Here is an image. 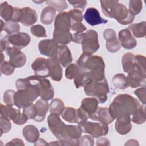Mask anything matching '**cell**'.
Returning <instances> with one entry per match:
<instances>
[{
	"label": "cell",
	"mask_w": 146,
	"mask_h": 146,
	"mask_svg": "<svg viewBox=\"0 0 146 146\" xmlns=\"http://www.w3.org/2000/svg\"><path fill=\"white\" fill-rule=\"evenodd\" d=\"M77 66L89 82L99 81L105 78V64L101 56L83 53L77 60Z\"/></svg>",
	"instance_id": "cell-1"
},
{
	"label": "cell",
	"mask_w": 146,
	"mask_h": 146,
	"mask_svg": "<svg viewBox=\"0 0 146 146\" xmlns=\"http://www.w3.org/2000/svg\"><path fill=\"white\" fill-rule=\"evenodd\" d=\"M136 98L127 94H119L113 100L109 111L112 117L116 119L124 115H131L140 107Z\"/></svg>",
	"instance_id": "cell-2"
},
{
	"label": "cell",
	"mask_w": 146,
	"mask_h": 146,
	"mask_svg": "<svg viewBox=\"0 0 146 146\" xmlns=\"http://www.w3.org/2000/svg\"><path fill=\"white\" fill-rule=\"evenodd\" d=\"M102 11L107 17L115 19L121 25L133 22L135 17L130 14L127 7L117 1H100Z\"/></svg>",
	"instance_id": "cell-3"
},
{
	"label": "cell",
	"mask_w": 146,
	"mask_h": 146,
	"mask_svg": "<svg viewBox=\"0 0 146 146\" xmlns=\"http://www.w3.org/2000/svg\"><path fill=\"white\" fill-rule=\"evenodd\" d=\"M72 41L82 44L83 53L92 54L99 48L98 35L94 30H89L85 33H74Z\"/></svg>",
	"instance_id": "cell-4"
},
{
	"label": "cell",
	"mask_w": 146,
	"mask_h": 146,
	"mask_svg": "<svg viewBox=\"0 0 146 146\" xmlns=\"http://www.w3.org/2000/svg\"><path fill=\"white\" fill-rule=\"evenodd\" d=\"M86 95L95 98L99 103H104L107 100V94L109 92V86L106 78L101 80H91L84 86Z\"/></svg>",
	"instance_id": "cell-5"
},
{
	"label": "cell",
	"mask_w": 146,
	"mask_h": 146,
	"mask_svg": "<svg viewBox=\"0 0 146 146\" xmlns=\"http://www.w3.org/2000/svg\"><path fill=\"white\" fill-rule=\"evenodd\" d=\"M82 133V129L79 125L65 124L58 141L61 145H79V139Z\"/></svg>",
	"instance_id": "cell-6"
},
{
	"label": "cell",
	"mask_w": 146,
	"mask_h": 146,
	"mask_svg": "<svg viewBox=\"0 0 146 146\" xmlns=\"http://www.w3.org/2000/svg\"><path fill=\"white\" fill-rule=\"evenodd\" d=\"M83 133H88L92 137L98 138L102 136H106L108 132V124L102 123H94L86 121L80 125Z\"/></svg>",
	"instance_id": "cell-7"
},
{
	"label": "cell",
	"mask_w": 146,
	"mask_h": 146,
	"mask_svg": "<svg viewBox=\"0 0 146 146\" xmlns=\"http://www.w3.org/2000/svg\"><path fill=\"white\" fill-rule=\"evenodd\" d=\"M9 44H11L13 47L21 50L26 47L30 42V35L24 32H19L13 35H7L5 36Z\"/></svg>",
	"instance_id": "cell-8"
},
{
	"label": "cell",
	"mask_w": 146,
	"mask_h": 146,
	"mask_svg": "<svg viewBox=\"0 0 146 146\" xmlns=\"http://www.w3.org/2000/svg\"><path fill=\"white\" fill-rule=\"evenodd\" d=\"M59 45L54 39H43L38 44V48L42 55L52 58L58 56Z\"/></svg>",
	"instance_id": "cell-9"
},
{
	"label": "cell",
	"mask_w": 146,
	"mask_h": 146,
	"mask_svg": "<svg viewBox=\"0 0 146 146\" xmlns=\"http://www.w3.org/2000/svg\"><path fill=\"white\" fill-rule=\"evenodd\" d=\"M9 57V62L15 68L23 67L26 62V56L20 50L13 47H9L6 50Z\"/></svg>",
	"instance_id": "cell-10"
},
{
	"label": "cell",
	"mask_w": 146,
	"mask_h": 146,
	"mask_svg": "<svg viewBox=\"0 0 146 146\" xmlns=\"http://www.w3.org/2000/svg\"><path fill=\"white\" fill-rule=\"evenodd\" d=\"M48 126L52 134L58 140L60 137L65 124L62 121L59 115L51 113L47 118Z\"/></svg>",
	"instance_id": "cell-11"
},
{
	"label": "cell",
	"mask_w": 146,
	"mask_h": 146,
	"mask_svg": "<svg viewBox=\"0 0 146 146\" xmlns=\"http://www.w3.org/2000/svg\"><path fill=\"white\" fill-rule=\"evenodd\" d=\"M47 62L50 76L54 81H60L63 76V70L58 56L49 58Z\"/></svg>",
	"instance_id": "cell-12"
},
{
	"label": "cell",
	"mask_w": 146,
	"mask_h": 146,
	"mask_svg": "<svg viewBox=\"0 0 146 146\" xmlns=\"http://www.w3.org/2000/svg\"><path fill=\"white\" fill-rule=\"evenodd\" d=\"M35 75L42 78H47L50 76L49 68L47 59L44 58H38L31 64Z\"/></svg>",
	"instance_id": "cell-13"
},
{
	"label": "cell",
	"mask_w": 146,
	"mask_h": 146,
	"mask_svg": "<svg viewBox=\"0 0 146 146\" xmlns=\"http://www.w3.org/2000/svg\"><path fill=\"white\" fill-rule=\"evenodd\" d=\"M83 18L86 22L91 26L100 24H106L108 21L103 19L100 15L98 10L94 7L87 8L85 11Z\"/></svg>",
	"instance_id": "cell-14"
},
{
	"label": "cell",
	"mask_w": 146,
	"mask_h": 146,
	"mask_svg": "<svg viewBox=\"0 0 146 146\" xmlns=\"http://www.w3.org/2000/svg\"><path fill=\"white\" fill-rule=\"evenodd\" d=\"M98 101L94 97L84 98L81 102V106L79 109L89 119L98 108Z\"/></svg>",
	"instance_id": "cell-15"
},
{
	"label": "cell",
	"mask_w": 146,
	"mask_h": 146,
	"mask_svg": "<svg viewBox=\"0 0 146 146\" xmlns=\"http://www.w3.org/2000/svg\"><path fill=\"white\" fill-rule=\"evenodd\" d=\"M118 39L121 46L127 50L134 48L137 45L136 40L133 38L128 29L120 30L118 33Z\"/></svg>",
	"instance_id": "cell-16"
},
{
	"label": "cell",
	"mask_w": 146,
	"mask_h": 146,
	"mask_svg": "<svg viewBox=\"0 0 146 146\" xmlns=\"http://www.w3.org/2000/svg\"><path fill=\"white\" fill-rule=\"evenodd\" d=\"M127 78L129 86L132 88L145 86L146 75L137 69L128 73Z\"/></svg>",
	"instance_id": "cell-17"
},
{
	"label": "cell",
	"mask_w": 146,
	"mask_h": 146,
	"mask_svg": "<svg viewBox=\"0 0 146 146\" xmlns=\"http://www.w3.org/2000/svg\"><path fill=\"white\" fill-rule=\"evenodd\" d=\"M90 118L92 120L106 124H111L115 120L110 113L109 108L107 107H98L96 112Z\"/></svg>",
	"instance_id": "cell-18"
},
{
	"label": "cell",
	"mask_w": 146,
	"mask_h": 146,
	"mask_svg": "<svg viewBox=\"0 0 146 146\" xmlns=\"http://www.w3.org/2000/svg\"><path fill=\"white\" fill-rule=\"evenodd\" d=\"M39 96L44 100H49L53 98L54 90L50 80L46 78H41L39 82Z\"/></svg>",
	"instance_id": "cell-19"
},
{
	"label": "cell",
	"mask_w": 146,
	"mask_h": 146,
	"mask_svg": "<svg viewBox=\"0 0 146 146\" xmlns=\"http://www.w3.org/2000/svg\"><path fill=\"white\" fill-rule=\"evenodd\" d=\"M38 20V15L35 10L29 7H25L21 8V17L20 22L25 26L34 25Z\"/></svg>",
	"instance_id": "cell-20"
},
{
	"label": "cell",
	"mask_w": 146,
	"mask_h": 146,
	"mask_svg": "<svg viewBox=\"0 0 146 146\" xmlns=\"http://www.w3.org/2000/svg\"><path fill=\"white\" fill-rule=\"evenodd\" d=\"M71 24V19L68 12H61L59 13L55 18L54 29L70 31Z\"/></svg>",
	"instance_id": "cell-21"
},
{
	"label": "cell",
	"mask_w": 146,
	"mask_h": 146,
	"mask_svg": "<svg viewBox=\"0 0 146 146\" xmlns=\"http://www.w3.org/2000/svg\"><path fill=\"white\" fill-rule=\"evenodd\" d=\"M131 118L129 115H124L116 119L115 128L116 132L120 135L128 133L132 129Z\"/></svg>",
	"instance_id": "cell-22"
},
{
	"label": "cell",
	"mask_w": 146,
	"mask_h": 146,
	"mask_svg": "<svg viewBox=\"0 0 146 146\" xmlns=\"http://www.w3.org/2000/svg\"><path fill=\"white\" fill-rule=\"evenodd\" d=\"M53 39L59 46H66L72 41V35L70 31L54 29Z\"/></svg>",
	"instance_id": "cell-23"
},
{
	"label": "cell",
	"mask_w": 146,
	"mask_h": 146,
	"mask_svg": "<svg viewBox=\"0 0 146 146\" xmlns=\"http://www.w3.org/2000/svg\"><path fill=\"white\" fill-rule=\"evenodd\" d=\"M58 58L63 67H66L71 64L72 57L71 52L67 46H59Z\"/></svg>",
	"instance_id": "cell-24"
},
{
	"label": "cell",
	"mask_w": 146,
	"mask_h": 146,
	"mask_svg": "<svg viewBox=\"0 0 146 146\" xmlns=\"http://www.w3.org/2000/svg\"><path fill=\"white\" fill-rule=\"evenodd\" d=\"M22 135L25 139L30 143H35L39 137L38 129L34 125H27L22 130Z\"/></svg>",
	"instance_id": "cell-25"
},
{
	"label": "cell",
	"mask_w": 146,
	"mask_h": 146,
	"mask_svg": "<svg viewBox=\"0 0 146 146\" xmlns=\"http://www.w3.org/2000/svg\"><path fill=\"white\" fill-rule=\"evenodd\" d=\"M121 63L123 70L127 73L136 69L135 55L131 52H127L123 55Z\"/></svg>",
	"instance_id": "cell-26"
},
{
	"label": "cell",
	"mask_w": 146,
	"mask_h": 146,
	"mask_svg": "<svg viewBox=\"0 0 146 146\" xmlns=\"http://www.w3.org/2000/svg\"><path fill=\"white\" fill-rule=\"evenodd\" d=\"M35 104L38 110V114L34 120L37 122L43 121L44 120L47 112L49 109V104L47 100L41 98L37 100Z\"/></svg>",
	"instance_id": "cell-27"
},
{
	"label": "cell",
	"mask_w": 146,
	"mask_h": 146,
	"mask_svg": "<svg viewBox=\"0 0 146 146\" xmlns=\"http://www.w3.org/2000/svg\"><path fill=\"white\" fill-rule=\"evenodd\" d=\"M132 35L136 38H144L146 33V22L145 21L138 23H133L127 28Z\"/></svg>",
	"instance_id": "cell-28"
},
{
	"label": "cell",
	"mask_w": 146,
	"mask_h": 146,
	"mask_svg": "<svg viewBox=\"0 0 146 146\" xmlns=\"http://www.w3.org/2000/svg\"><path fill=\"white\" fill-rule=\"evenodd\" d=\"M56 15V10L52 7L48 6L44 7L40 15V21L44 25H50L52 23Z\"/></svg>",
	"instance_id": "cell-29"
},
{
	"label": "cell",
	"mask_w": 146,
	"mask_h": 146,
	"mask_svg": "<svg viewBox=\"0 0 146 146\" xmlns=\"http://www.w3.org/2000/svg\"><path fill=\"white\" fill-rule=\"evenodd\" d=\"M1 116L9 120H14L18 114L20 112L19 110L13 108L11 106H4L2 103L0 104Z\"/></svg>",
	"instance_id": "cell-30"
},
{
	"label": "cell",
	"mask_w": 146,
	"mask_h": 146,
	"mask_svg": "<svg viewBox=\"0 0 146 146\" xmlns=\"http://www.w3.org/2000/svg\"><path fill=\"white\" fill-rule=\"evenodd\" d=\"M62 117L66 121L70 123H77L78 122L76 109L71 107H65L63 112L61 114Z\"/></svg>",
	"instance_id": "cell-31"
},
{
	"label": "cell",
	"mask_w": 146,
	"mask_h": 146,
	"mask_svg": "<svg viewBox=\"0 0 146 146\" xmlns=\"http://www.w3.org/2000/svg\"><path fill=\"white\" fill-rule=\"evenodd\" d=\"M14 12V7L9 5L6 1L3 2L1 4L0 6V15L6 22L10 21Z\"/></svg>",
	"instance_id": "cell-32"
},
{
	"label": "cell",
	"mask_w": 146,
	"mask_h": 146,
	"mask_svg": "<svg viewBox=\"0 0 146 146\" xmlns=\"http://www.w3.org/2000/svg\"><path fill=\"white\" fill-rule=\"evenodd\" d=\"M114 86L120 90H124L129 87L127 77L123 74H117L112 78Z\"/></svg>",
	"instance_id": "cell-33"
},
{
	"label": "cell",
	"mask_w": 146,
	"mask_h": 146,
	"mask_svg": "<svg viewBox=\"0 0 146 146\" xmlns=\"http://www.w3.org/2000/svg\"><path fill=\"white\" fill-rule=\"evenodd\" d=\"M64 108V104L63 101L59 98H55L51 102L48 110L51 113H56L60 115L62 113Z\"/></svg>",
	"instance_id": "cell-34"
},
{
	"label": "cell",
	"mask_w": 146,
	"mask_h": 146,
	"mask_svg": "<svg viewBox=\"0 0 146 146\" xmlns=\"http://www.w3.org/2000/svg\"><path fill=\"white\" fill-rule=\"evenodd\" d=\"M146 120L145 117V106H140L133 114L131 120L137 124H143Z\"/></svg>",
	"instance_id": "cell-35"
},
{
	"label": "cell",
	"mask_w": 146,
	"mask_h": 146,
	"mask_svg": "<svg viewBox=\"0 0 146 146\" xmlns=\"http://www.w3.org/2000/svg\"><path fill=\"white\" fill-rule=\"evenodd\" d=\"M45 2L48 6L52 7L56 11L60 13L68 7L66 1L64 0H48Z\"/></svg>",
	"instance_id": "cell-36"
},
{
	"label": "cell",
	"mask_w": 146,
	"mask_h": 146,
	"mask_svg": "<svg viewBox=\"0 0 146 146\" xmlns=\"http://www.w3.org/2000/svg\"><path fill=\"white\" fill-rule=\"evenodd\" d=\"M143 8V2L140 0H131L129 2V12L133 16L140 13Z\"/></svg>",
	"instance_id": "cell-37"
},
{
	"label": "cell",
	"mask_w": 146,
	"mask_h": 146,
	"mask_svg": "<svg viewBox=\"0 0 146 146\" xmlns=\"http://www.w3.org/2000/svg\"><path fill=\"white\" fill-rule=\"evenodd\" d=\"M3 30H5L9 35H13L19 32L20 25L17 22L8 21L5 23Z\"/></svg>",
	"instance_id": "cell-38"
},
{
	"label": "cell",
	"mask_w": 146,
	"mask_h": 146,
	"mask_svg": "<svg viewBox=\"0 0 146 146\" xmlns=\"http://www.w3.org/2000/svg\"><path fill=\"white\" fill-rule=\"evenodd\" d=\"M79 71L80 70L77 64H70L65 70V76L68 79H73L78 75Z\"/></svg>",
	"instance_id": "cell-39"
},
{
	"label": "cell",
	"mask_w": 146,
	"mask_h": 146,
	"mask_svg": "<svg viewBox=\"0 0 146 146\" xmlns=\"http://www.w3.org/2000/svg\"><path fill=\"white\" fill-rule=\"evenodd\" d=\"M22 113L27 116L28 119L34 120L37 116L38 110L35 104L31 103L23 108Z\"/></svg>",
	"instance_id": "cell-40"
},
{
	"label": "cell",
	"mask_w": 146,
	"mask_h": 146,
	"mask_svg": "<svg viewBox=\"0 0 146 146\" xmlns=\"http://www.w3.org/2000/svg\"><path fill=\"white\" fill-rule=\"evenodd\" d=\"M106 47L108 52L115 53L117 52L120 49L121 44L119 39L116 38L113 40L106 42Z\"/></svg>",
	"instance_id": "cell-41"
},
{
	"label": "cell",
	"mask_w": 146,
	"mask_h": 146,
	"mask_svg": "<svg viewBox=\"0 0 146 146\" xmlns=\"http://www.w3.org/2000/svg\"><path fill=\"white\" fill-rule=\"evenodd\" d=\"M31 34L38 38H44L47 36L46 31L44 27L40 25H36L30 27Z\"/></svg>",
	"instance_id": "cell-42"
},
{
	"label": "cell",
	"mask_w": 146,
	"mask_h": 146,
	"mask_svg": "<svg viewBox=\"0 0 146 146\" xmlns=\"http://www.w3.org/2000/svg\"><path fill=\"white\" fill-rule=\"evenodd\" d=\"M136 69L141 71L144 75H146L145 70V57L140 54L135 55Z\"/></svg>",
	"instance_id": "cell-43"
},
{
	"label": "cell",
	"mask_w": 146,
	"mask_h": 146,
	"mask_svg": "<svg viewBox=\"0 0 146 146\" xmlns=\"http://www.w3.org/2000/svg\"><path fill=\"white\" fill-rule=\"evenodd\" d=\"M0 70L1 74L5 75H11L15 71V67L11 64L10 62L4 61L1 63Z\"/></svg>",
	"instance_id": "cell-44"
},
{
	"label": "cell",
	"mask_w": 146,
	"mask_h": 146,
	"mask_svg": "<svg viewBox=\"0 0 146 146\" xmlns=\"http://www.w3.org/2000/svg\"><path fill=\"white\" fill-rule=\"evenodd\" d=\"M74 79V84L76 88H79L80 87H84L87 83L89 82L87 77L80 71H79L78 75Z\"/></svg>",
	"instance_id": "cell-45"
},
{
	"label": "cell",
	"mask_w": 146,
	"mask_h": 146,
	"mask_svg": "<svg viewBox=\"0 0 146 146\" xmlns=\"http://www.w3.org/2000/svg\"><path fill=\"white\" fill-rule=\"evenodd\" d=\"M15 91L13 90H7L3 94V102L6 105H14V95Z\"/></svg>",
	"instance_id": "cell-46"
},
{
	"label": "cell",
	"mask_w": 146,
	"mask_h": 146,
	"mask_svg": "<svg viewBox=\"0 0 146 146\" xmlns=\"http://www.w3.org/2000/svg\"><path fill=\"white\" fill-rule=\"evenodd\" d=\"M0 125H1V136L3 133H7L9 132L11 128V124L10 120L2 117H0Z\"/></svg>",
	"instance_id": "cell-47"
},
{
	"label": "cell",
	"mask_w": 146,
	"mask_h": 146,
	"mask_svg": "<svg viewBox=\"0 0 146 146\" xmlns=\"http://www.w3.org/2000/svg\"><path fill=\"white\" fill-rule=\"evenodd\" d=\"M68 14L72 21L81 22L83 21V16L82 11L78 9H73L69 11Z\"/></svg>",
	"instance_id": "cell-48"
},
{
	"label": "cell",
	"mask_w": 146,
	"mask_h": 146,
	"mask_svg": "<svg viewBox=\"0 0 146 146\" xmlns=\"http://www.w3.org/2000/svg\"><path fill=\"white\" fill-rule=\"evenodd\" d=\"M94 145V140L91 136L84 135L79 139V145L92 146Z\"/></svg>",
	"instance_id": "cell-49"
},
{
	"label": "cell",
	"mask_w": 146,
	"mask_h": 146,
	"mask_svg": "<svg viewBox=\"0 0 146 146\" xmlns=\"http://www.w3.org/2000/svg\"><path fill=\"white\" fill-rule=\"evenodd\" d=\"M70 30L76 31L78 33H81L87 30L86 26L81 22H75L71 21Z\"/></svg>",
	"instance_id": "cell-50"
},
{
	"label": "cell",
	"mask_w": 146,
	"mask_h": 146,
	"mask_svg": "<svg viewBox=\"0 0 146 146\" xmlns=\"http://www.w3.org/2000/svg\"><path fill=\"white\" fill-rule=\"evenodd\" d=\"M103 37L106 42L113 40L117 38L116 31L112 29H107L103 31Z\"/></svg>",
	"instance_id": "cell-51"
},
{
	"label": "cell",
	"mask_w": 146,
	"mask_h": 146,
	"mask_svg": "<svg viewBox=\"0 0 146 146\" xmlns=\"http://www.w3.org/2000/svg\"><path fill=\"white\" fill-rule=\"evenodd\" d=\"M145 86H143L142 87L136 89L134 92L135 95L137 96L140 102L143 104H145L146 98H145Z\"/></svg>",
	"instance_id": "cell-52"
},
{
	"label": "cell",
	"mask_w": 146,
	"mask_h": 146,
	"mask_svg": "<svg viewBox=\"0 0 146 146\" xmlns=\"http://www.w3.org/2000/svg\"><path fill=\"white\" fill-rule=\"evenodd\" d=\"M27 120H28V118L27 117V116L25 115H24L23 113H21L20 112L18 114L15 119L14 120H13V121L14 124L21 125L25 124L27 122Z\"/></svg>",
	"instance_id": "cell-53"
},
{
	"label": "cell",
	"mask_w": 146,
	"mask_h": 146,
	"mask_svg": "<svg viewBox=\"0 0 146 146\" xmlns=\"http://www.w3.org/2000/svg\"><path fill=\"white\" fill-rule=\"evenodd\" d=\"M68 2L74 7V8H80L82 11L84 10L87 5V2L85 0L82 1H68Z\"/></svg>",
	"instance_id": "cell-54"
},
{
	"label": "cell",
	"mask_w": 146,
	"mask_h": 146,
	"mask_svg": "<svg viewBox=\"0 0 146 146\" xmlns=\"http://www.w3.org/2000/svg\"><path fill=\"white\" fill-rule=\"evenodd\" d=\"M21 17V8L14 7V12L13 14L12 18L10 21L14 22H20Z\"/></svg>",
	"instance_id": "cell-55"
},
{
	"label": "cell",
	"mask_w": 146,
	"mask_h": 146,
	"mask_svg": "<svg viewBox=\"0 0 146 146\" xmlns=\"http://www.w3.org/2000/svg\"><path fill=\"white\" fill-rule=\"evenodd\" d=\"M6 145H21V146H23L25 145V144L23 141V140H22L20 139H18V138H15V139H12L10 142L7 143L6 144Z\"/></svg>",
	"instance_id": "cell-56"
},
{
	"label": "cell",
	"mask_w": 146,
	"mask_h": 146,
	"mask_svg": "<svg viewBox=\"0 0 146 146\" xmlns=\"http://www.w3.org/2000/svg\"><path fill=\"white\" fill-rule=\"evenodd\" d=\"M96 145H110V141L106 137L99 138L96 143Z\"/></svg>",
	"instance_id": "cell-57"
},
{
	"label": "cell",
	"mask_w": 146,
	"mask_h": 146,
	"mask_svg": "<svg viewBox=\"0 0 146 146\" xmlns=\"http://www.w3.org/2000/svg\"><path fill=\"white\" fill-rule=\"evenodd\" d=\"M1 51L2 52L3 51L6 50L8 47H9L10 44H9L7 40L5 37L1 39Z\"/></svg>",
	"instance_id": "cell-58"
},
{
	"label": "cell",
	"mask_w": 146,
	"mask_h": 146,
	"mask_svg": "<svg viewBox=\"0 0 146 146\" xmlns=\"http://www.w3.org/2000/svg\"><path fill=\"white\" fill-rule=\"evenodd\" d=\"M35 145H48V144L46 143V141H45L43 139H39L36 141L34 143Z\"/></svg>",
	"instance_id": "cell-59"
},
{
	"label": "cell",
	"mask_w": 146,
	"mask_h": 146,
	"mask_svg": "<svg viewBox=\"0 0 146 146\" xmlns=\"http://www.w3.org/2000/svg\"><path fill=\"white\" fill-rule=\"evenodd\" d=\"M139 145V144L137 142V140H135V139H130L128 141H127V142L125 144V145Z\"/></svg>",
	"instance_id": "cell-60"
},
{
	"label": "cell",
	"mask_w": 146,
	"mask_h": 146,
	"mask_svg": "<svg viewBox=\"0 0 146 146\" xmlns=\"http://www.w3.org/2000/svg\"><path fill=\"white\" fill-rule=\"evenodd\" d=\"M4 25H5V23H3L2 20H1V32L3 30Z\"/></svg>",
	"instance_id": "cell-61"
},
{
	"label": "cell",
	"mask_w": 146,
	"mask_h": 146,
	"mask_svg": "<svg viewBox=\"0 0 146 146\" xmlns=\"http://www.w3.org/2000/svg\"><path fill=\"white\" fill-rule=\"evenodd\" d=\"M4 55L2 53H1V63H2L3 62H4Z\"/></svg>",
	"instance_id": "cell-62"
},
{
	"label": "cell",
	"mask_w": 146,
	"mask_h": 146,
	"mask_svg": "<svg viewBox=\"0 0 146 146\" xmlns=\"http://www.w3.org/2000/svg\"><path fill=\"white\" fill-rule=\"evenodd\" d=\"M44 1H34V2L35 3H42Z\"/></svg>",
	"instance_id": "cell-63"
}]
</instances>
